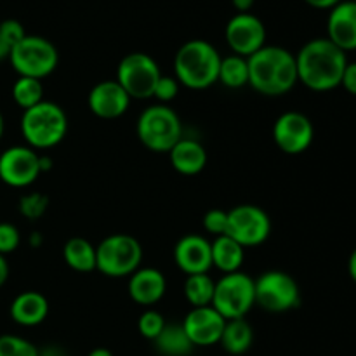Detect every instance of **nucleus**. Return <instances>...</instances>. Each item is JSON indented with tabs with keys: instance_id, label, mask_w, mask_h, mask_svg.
Listing matches in <instances>:
<instances>
[{
	"instance_id": "nucleus-27",
	"label": "nucleus",
	"mask_w": 356,
	"mask_h": 356,
	"mask_svg": "<svg viewBox=\"0 0 356 356\" xmlns=\"http://www.w3.org/2000/svg\"><path fill=\"white\" fill-rule=\"evenodd\" d=\"M218 82H221L228 89H242V87L249 86V65H247V58H242V56L236 54L222 58L221 66H219Z\"/></svg>"
},
{
	"instance_id": "nucleus-10",
	"label": "nucleus",
	"mask_w": 356,
	"mask_h": 356,
	"mask_svg": "<svg viewBox=\"0 0 356 356\" xmlns=\"http://www.w3.org/2000/svg\"><path fill=\"white\" fill-rule=\"evenodd\" d=\"M256 284V305L271 313H285L301 305V291L294 278L285 271H266Z\"/></svg>"
},
{
	"instance_id": "nucleus-12",
	"label": "nucleus",
	"mask_w": 356,
	"mask_h": 356,
	"mask_svg": "<svg viewBox=\"0 0 356 356\" xmlns=\"http://www.w3.org/2000/svg\"><path fill=\"white\" fill-rule=\"evenodd\" d=\"M225 38L233 54L250 58L266 45V28L254 14L238 13L226 24Z\"/></svg>"
},
{
	"instance_id": "nucleus-22",
	"label": "nucleus",
	"mask_w": 356,
	"mask_h": 356,
	"mask_svg": "<svg viewBox=\"0 0 356 356\" xmlns=\"http://www.w3.org/2000/svg\"><path fill=\"white\" fill-rule=\"evenodd\" d=\"M212 249V266L218 268L225 275L236 273L242 268L243 259H245V249L229 238L228 235L216 236L214 242H211Z\"/></svg>"
},
{
	"instance_id": "nucleus-14",
	"label": "nucleus",
	"mask_w": 356,
	"mask_h": 356,
	"mask_svg": "<svg viewBox=\"0 0 356 356\" xmlns=\"http://www.w3.org/2000/svg\"><path fill=\"white\" fill-rule=\"evenodd\" d=\"M315 127L306 115L287 111L280 115L273 125L275 145L287 155H301L312 146Z\"/></svg>"
},
{
	"instance_id": "nucleus-34",
	"label": "nucleus",
	"mask_w": 356,
	"mask_h": 356,
	"mask_svg": "<svg viewBox=\"0 0 356 356\" xmlns=\"http://www.w3.org/2000/svg\"><path fill=\"white\" fill-rule=\"evenodd\" d=\"M177 92H179V82L176 80V76L162 75L156 82L155 90H153V97H156L160 104H167L177 96Z\"/></svg>"
},
{
	"instance_id": "nucleus-38",
	"label": "nucleus",
	"mask_w": 356,
	"mask_h": 356,
	"mask_svg": "<svg viewBox=\"0 0 356 356\" xmlns=\"http://www.w3.org/2000/svg\"><path fill=\"white\" fill-rule=\"evenodd\" d=\"M305 2L315 9H334L343 0H305Z\"/></svg>"
},
{
	"instance_id": "nucleus-1",
	"label": "nucleus",
	"mask_w": 356,
	"mask_h": 356,
	"mask_svg": "<svg viewBox=\"0 0 356 356\" xmlns=\"http://www.w3.org/2000/svg\"><path fill=\"white\" fill-rule=\"evenodd\" d=\"M296 66L299 82L316 92H327L341 86L348 58L329 38H313L296 54Z\"/></svg>"
},
{
	"instance_id": "nucleus-18",
	"label": "nucleus",
	"mask_w": 356,
	"mask_h": 356,
	"mask_svg": "<svg viewBox=\"0 0 356 356\" xmlns=\"http://www.w3.org/2000/svg\"><path fill=\"white\" fill-rule=\"evenodd\" d=\"M329 40L336 44L341 51H356V2L343 0L334 9H330L327 21Z\"/></svg>"
},
{
	"instance_id": "nucleus-11",
	"label": "nucleus",
	"mask_w": 356,
	"mask_h": 356,
	"mask_svg": "<svg viewBox=\"0 0 356 356\" xmlns=\"http://www.w3.org/2000/svg\"><path fill=\"white\" fill-rule=\"evenodd\" d=\"M270 233V216L257 205L243 204L228 211V232H226V235L238 242L243 249L264 243Z\"/></svg>"
},
{
	"instance_id": "nucleus-32",
	"label": "nucleus",
	"mask_w": 356,
	"mask_h": 356,
	"mask_svg": "<svg viewBox=\"0 0 356 356\" xmlns=\"http://www.w3.org/2000/svg\"><path fill=\"white\" fill-rule=\"evenodd\" d=\"M204 228L205 232L214 236L226 235L228 232V211L221 209H212L204 216Z\"/></svg>"
},
{
	"instance_id": "nucleus-24",
	"label": "nucleus",
	"mask_w": 356,
	"mask_h": 356,
	"mask_svg": "<svg viewBox=\"0 0 356 356\" xmlns=\"http://www.w3.org/2000/svg\"><path fill=\"white\" fill-rule=\"evenodd\" d=\"M254 332L250 323L245 318L226 320L225 330L221 336V346L229 355H243L252 346Z\"/></svg>"
},
{
	"instance_id": "nucleus-45",
	"label": "nucleus",
	"mask_w": 356,
	"mask_h": 356,
	"mask_svg": "<svg viewBox=\"0 0 356 356\" xmlns=\"http://www.w3.org/2000/svg\"><path fill=\"white\" fill-rule=\"evenodd\" d=\"M42 243V235L40 233H37V232H33L31 233V236H30V245L31 247H38Z\"/></svg>"
},
{
	"instance_id": "nucleus-21",
	"label": "nucleus",
	"mask_w": 356,
	"mask_h": 356,
	"mask_svg": "<svg viewBox=\"0 0 356 356\" xmlns=\"http://www.w3.org/2000/svg\"><path fill=\"white\" fill-rule=\"evenodd\" d=\"M49 315V302L40 292L26 291L16 296L10 305V318L23 327L40 325Z\"/></svg>"
},
{
	"instance_id": "nucleus-13",
	"label": "nucleus",
	"mask_w": 356,
	"mask_h": 356,
	"mask_svg": "<svg viewBox=\"0 0 356 356\" xmlns=\"http://www.w3.org/2000/svg\"><path fill=\"white\" fill-rule=\"evenodd\" d=\"M38 153L30 146H10L0 155V179L7 186L26 188L40 176Z\"/></svg>"
},
{
	"instance_id": "nucleus-47",
	"label": "nucleus",
	"mask_w": 356,
	"mask_h": 356,
	"mask_svg": "<svg viewBox=\"0 0 356 356\" xmlns=\"http://www.w3.org/2000/svg\"><path fill=\"white\" fill-rule=\"evenodd\" d=\"M355 2H356V0H355Z\"/></svg>"
},
{
	"instance_id": "nucleus-15",
	"label": "nucleus",
	"mask_w": 356,
	"mask_h": 356,
	"mask_svg": "<svg viewBox=\"0 0 356 356\" xmlns=\"http://www.w3.org/2000/svg\"><path fill=\"white\" fill-rule=\"evenodd\" d=\"M193 346H214L221 341L226 320L212 306L191 308L181 323Z\"/></svg>"
},
{
	"instance_id": "nucleus-7",
	"label": "nucleus",
	"mask_w": 356,
	"mask_h": 356,
	"mask_svg": "<svg viewBox=\"0 0 356 356\" xmlns=\"http://www.w3.org/2000/svg\"><path fill=\"white\" fill-rule=\"evenodd\" d=\"M254 305H256V284L249 275L236 271V273L222 275L216 282L212 308L225 320L245 318Z\"/></svg>"
},
{
	"instance_id": "nucleus-25",
	"label": "nucleus",
	"mask_w": 356,
	"mask_h": 356,
	"mask_svg": "<svg viewBox=\"0 0 356 356\" xmlns=\"http://www.w3.org/2000/svg\"><path fill=\"white\" fill-rule=\"evenodd\" d=\"M153 343L156 351L163 356H188L195 348L184 332L183 325L176 323H165L160 336Z\"/></svg>"
},
{
	"instance_id": "nucleus-35",
	"label": "nucleus",
	"mask_w": 356,
	"mask_h": 356,
	"mask_svg": "<svg viewBox=\"0 0 356 356\" xmlns=\"http://www.w3.org/2000/svg\"><path fill=\"white\" fill-rule=\"evenodd\" d=\"M0 35L13 49L17 42L26 37V31H24V26L17 19H6L0 23Z\"/></svg>"
},
{
	"instance_id": "nucleus-28",
	"label": "nucleus",
	"mask_w": 356,
	"mask_h": 356,
	"mask_svg": "<svg viewBox=\"0 0 356 356\" xmlns=\"http://www.w3.org/2000/svg\"><path fill=\"white\" fill-rule=\"evenodd\" d=\"M13 99L23 110L35 106L44 101V87L37 79L19 76L13 86Z\"/></svg>"
},
{
	"instance_id": "nucleus-3",
	"label": "nucleus",
	"mask_w": 356,
	"mask_h": 356,
	"mask_svg": "<svg viewBox=\"0 0 356 356\" xmlns=\"http://www.w3.org/2000/svg\"><path fill=\"white\" fill-rule=\"evenodd\" d=\"M221 56L207 40H190L183 44L174 58V73L179 86L193 90L207 89L219 79Z\"/></svg>"
},
{
	"instance_id": "nucleus-39",
	"label": "nucleus",
	"mask_w": 356,
	"mask_h": 356,
	"mask_svg": "<svg viewBox=\"0 0 356 356\" xmlns=\"http://www.w3.org/2000/svg\"><path fill=\"white\" fill-rule=\"evenodd\" d=\"M254 2H256V0H232L233 7H235L238 13H249V10L252 9Z\"/></svg>"
},
{
	"instance_id": "nucleus-6",
	"label": "nucleus",
	"mask_w": 356,
	"mask_h": 356,
	"mask_svg": "<svg viewBox=\"0 0 356 356\" xmlns=\"http://www.w3.org/2000/svg\"><path fill=\"white\" fill-rule=\"evenodd\" d=\"M143 261L141 243L132 235L117 233L106 236L96 247V270L104 277H131L139 270Z\"/></svg>"
},
{
	"instance_id": "nucleus-4",
	"label": "nucleus",
	"mask_w": 356,
	"mask_h": 356,
	"mask_svg": "<svg viewBox=\"0 0 356 356\" xmlns=\"http://www.w3.org/2000/svg\"><path fill=\"white\" fill-rule=\"evenodd\" d=\"M21 132L30 148H54L68 134V117L59 104L42 101L23 111Z\"/></svg>"
},
{
	"instance_id": "nucleus-40",
	"label": "nucleus",
	"mask_w": 356,
	"mask_h": 356,
	"mask_svg": "<svg viewBox=\"0 0 356 356\" xmlns=\"http://www.w3.org/2000/svg\"><path fill=\"white\" fill-rule=\"evenodd\" d=\"M9 278V264H7L6 256L0 254V287H3V284L7 282Z\"/></svg>"
},
{
	"instance_id": "nucleus-42",
	"label": "nucleus",
	"mask_w": 356,
	"mask_h": 356,
	"mask_svg": "<svg viewBox=\"0 0 356 356\" xmlns=\"http://www.w3.org/2000/svg\"><path fill=\"white\" fill-rule=\"evenodd\" d=\"M348 271H350V277L351 280L356 284V249L351 252L350 261H348Z\"/></svg>"
},
{
	"instance_id": "nucleus-31",
	"label": "nucleus",
	"mask_w": 356,
	"mask_h": 356,
	"mask_svg": "<svg viewBox=\"0 0 356 356\" xmlns=\"http://www.w3.org/2000/svg\"><path fill=\"white\" fill-rule=\"evenodd\" d=\"M49 207V198L44 193H30L21 197L19 212L26 219H38L45 214Z\"/></svg>"
},
{
	"instance_id": "nucleus-20",
	"label": "nucleus",
	"mask_w": 356,
	"mask_h": 356,
	"mask_svg": "<svg viewBox=\"0 0 356 356\" xmlns=\"http://www.w3.org/2000/svg\"><path fill=\"white\" fill-rule=\"evenodd\" d=\"M174 170L183 176H197L207 165V152L197 139L181 138L169 152Z\"/></svg>"
},
{
	"instance_id": "nucleus-19",
	"label": "nucleus",
	"mask_w": 356,
	"mask_h": 356,
	"mask_svg": "<svg viewBox=\"0 0 356 356\" xmlns=\"http://www.w3.org/2000/svg\"><path fill=\"white\" fill-rule=\"evenodd\" d=\"M127 291L136 305L149 308L165 296L167 280L162 271L156 268H139L129 278Z\"/></svg>"
},
{
	"instance_id": "nucleus-23",
	"label": "nucleus",
	"mask_w": 356,
	"mask_h": 356,
	"mask_svg": "<svg viewBox=\"0 0 356 356\" xmlns=\"http://www.w3.org/2000/svg\"><path fill=\"white\" fill-rule=\"evenodd\" d=\"M65 263L79 273H90L96 270V247L86 238H70L63 247Z\"/></svg>"
},
{
	"instance_id": "nucleus-37",
	"label": "nucleus",
	"mask_w": 356,
	"mask_h": 356,
	"mask_svg": "<svg viewBox=\"0 0 356 356\" xmlns=\"http://www.w3.org/2000/svg\"><path fill=\"white\" fill-rule=\"evenodd\" d=\"M38 356H70L68 351L63 350L58 344H49V346L38 350Z\"/></svg>"
},
{
	"instance_id": "nucleus-26",
	"label": "nucleus",
	"mask_w": 356,
	"mask_h": 356,
	"mask_svg": "<svg viewBox=\"0 0 356 356\" xmlns=\"http://www.w3.org/2000/svg\"><path fill=\"white\" fill-rule=\"evenodd\" d=\"M216 282L209 277L207 273L188 275L184 282V298L190 302L191 308H205L212 306V298H214Z\"/></svg>"
},
{
	"instance_id": "nucleus-8",
	"label": "nucleus",
	"mask_w": 356,
	"mask_h": 356,
	"mask_svg": "<svg viewBox=\"0 0 356 356\" xmlns=\"http://www.w3.org/2000/svg\"><path fill=\"white\" fill-rule=\"evenodd\" d=\"M9 61L19 76L42 80L51 75L59 61L58 49L47 38L26 35L10 49Z\"/></svg>"
},
{
	"instance_id": "nucleus-9",
	"label": "nucleus",
	"mask_w": 356,
	"mask_h": 356,
	"mask_svg": "<svg viewBox=\"0 0 356 356\" xmlns=\"http://www.w3.org/2000/svg\"><path fill=\"white\" fill-rule=\"evenodd\" d=\"M159 65L145 52L127 54L117 68V82L124 87L131 99H149L153 97L156 82L160 80Z\"/></svg>"
},
{
	"instance_id": "nucleus-33",
	"label": "nucleus",
	"mask_w": 356,
	"mask_h": 356,
	"mask_svg": "<svg viewBox=\"0 0 356 356\" xmlns=\"http://www.w3.org/2000/svg\"><path fill=\"white\" fill-rule=\"evenodd\" d=\"M19 229L10 222H0V254L6 256V254L14 252L19 247Z\"/></svg>"
},
{
	"instance_id": "nucleus-30",
	"label": "nucleus",
	"mask_w": 356,
	"mask_h": 356,
	"mask_svg": "<svg viewBox=\"0 0 356 356\" xmlns=\"http://www.w3.org/2000/svg\"><path fill=\"white\" fill-rule=\"evenodd\" d=\"M165 318H163L162 313L155 312V309H146L141 316H139L138 329L141 332L143 337L149 341H155L160 336V332L165 327Z\"/></svg>"
},
{
	"instance_id": "nucleus-16",
	"label": "nucleus",
	"mask_w": 356,
	"mask_h": 356,
	"mask_svg": "<svg viewBox=\"0 0 356 356\" xmlns=\"http://www.w3.org/2000/svg\"><path fill=\"white\" fill-rule=\"evenodd\" d=\"M87 104L96 117L113 120L129 110L131 97L117 80H103L90 89Z\"/></svg>"
},
{
	"instance_id": "nucleus-43",
	"label": "nucleus",
	"mask_w": 356,
	"mask_h": 356,
	"mask_svg": "<svg viewBox=\"0 0 356 356\" xmlns=\"http://www.w3.org/2000/svg\"><path fill=\"white\" fill-rule=\"evenodd\" d=\"M9 54H10V45L7 44V42L2 38V35H0V61L9 59Z\"/></svg>"
},
{
	"instance_id": "nucleus-46",
	"label": "nucleus",
	"mask_w": 356,
	"mask_h": 356,
	"mask_svg": "<svg viewBox=\"0 0 356 356\" xmlns=\"http://www.w3.org/2000/svg\"><path fill=\"white\" fill-rule=\"evenodd\" d=\"M3 131H6V120H3V115L2 111H0V139H2Z\"/></svg>"
},
{
	"instance_id": "nucleus-2",
	"label": "nucleus",
	"mask_w": 356,
	"mask_h": 356,
	"mask_svg": "<svg viewBox=\"0 0 356 356\" xmlns=\"http://www.w3.org/2000/svg\"><path fill=\"white\" fill-rule=\"evenodd\" d=\"M247 65L249 86L263 96H284L299 82L296 56L278 45H264L247 58Z\"/></svg>"
},
{
	"instance_id": "nucleus-44",
	"label": "nucleus",
	"mask_w": 356,
	"mask_h": 356,
	"mask_svg": "<svg viewBox=\"0 0 356 356\" xmlns=\"http://www.w3.org/2000/svg\"><path fill=\"white\" fill-rule=\"evenodd\" d=\"M87 356H113L110 350H106V348H96V350L90 351Z\"/></svg>"
},
{
	"instance_id": "nucleus-17",
	"label": "nucleus",
	"mask_w": 356,
	"mask_h": 356,
	"mask_svg": "<svg viewBox=\"0 0 356 356\" xmlns=\"http://www.w3.org/2000/svg\"><path fill=\"white\" fill-rule=\"evenodd\" d=\"M174 263L183 273H207L212 268L211 242L202 235H184L174 247Z\"/></svg>"
},
{
	"instance_id": "nucleus-29",
	"label": "nucleus",
	"mask_w": 356,
	"mask_h": 356,
	"mask_svg": "<svg viewBox=\"0 0 356 356\" xmlns=\"http://www.w3.org/2000/svg\"><path fill=\"white\" fill-rule=\"evenodd\" d=\"M0 356H38V348L19 336H0Z\"/></svg>"
},
{
	"instance_id": "nucleus-5",
	"label": "nucleus",
	"mask_w": 356,
	"mask_h": 356,
	"mask_svg": "<svg viewBox=\"0 0 356 356\" xmlns=\"http://www.w3.org/2000/svg\"><path fill=\"white\" fill-rule=\"evenodd\" d=\"M138 138L149 152L169 153L183 138V124L176 111L167 104L146 108L138 120Z\"/></svg>"
},
{
	"instance_id": "nucleus-36",
	"label": "nucleus",
	"mask_w": 356,
	"mask_h": 356,
	"mask_svg": "<svg viewBox=\"0 0 356 356\" xmlns=\"http://www.w3.org/2000/svg\"><path fill=\"white\" fill-rule=\"evenodd\" d=\"M341 86H343L348 92L356 96V61L348 63L346 70H344L343 80H341Z\"/></svg>"
},
{
	"instance_id": "nucleus-41",
	"label": "nucleus",
	"mask_w": 356,
	"mask_h": 356,
	"mask_svg": "<svg viewBox=\"0 0 356 356\" xmlns=\"http://www.w3.org/2000/svg\"><path fill=\"white\" fill-rule=\"evenodd\" d=\"M38 163H40V172H47V170L52 169L54 162L49 155H40L38 156Z\"/></svg>"
}]
</instances>
